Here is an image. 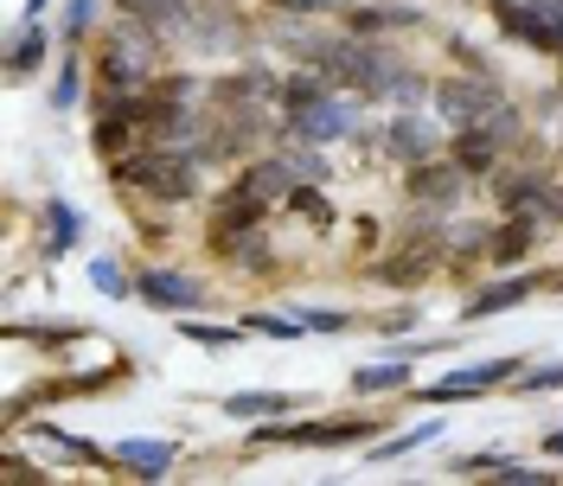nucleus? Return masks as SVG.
<instances>
[{"label": "nucleus", "instance_id": "obj_25", "mask_svg": "<svg viewBox=\"0 0 563 486\" xmlns=\"http://www.w3.org/2000/svg\"><path fill=\"white\" fill-rule=\"evenodd\" d=\"M45 52H52L45 20H33V26H13V38H7V77H33V70L45 65Z\"/></svg>", "mask_w": 563, "mask_h": 486}, {"label": "nucleus", "instance_id": "obj_23", "mask_svg": "<svg viewBox=\"0 0 563 486\" xmlns=\"http://www.w3.org/2000/svg\"><path fill=\"white\" fill-rule=\"evenodd\" d=\"M531 295H538V276H506V281H493V288H481V295L461 308V320H493V313L519 308V301H531Z\"/></svg>", "mask_w": 563, "mask_h": 486}, {"label": "nucleus", "instance_id": "obj_1", "mask_svg": "<svg viewBox=\"0 0 563 486\" xmlns=\"http://www.w3.org/2000/svg\"><path fill=\"white\" fill-rule=\"evenodd\" d=\"M97 77H103L109 97H135V90H154L167 77V38H154L135 20H115L103 38H97Z\"/></svg>", "mask_w": 563, "mask_h": 486}, {"label": "nucleus", "instance_id": "obj_19", "mask_svg": "<svg viewBox=\"0 0 563 486\" xmlns=\"http://www.w3.org/2000/svg\"><path fill=\"white\" fill-rule=\"evenodd\" d=\"M295 186H301V179H295V167H288L282 154H263V161H250L244 174H238V192L263 199V206H269V199H288Z\"/></svg>", "mask_w": 563, "mask_h": 486}, {"label": "nucleus", "instance_id": "obj_14", "mask_svg": "<svg viewBox=\"0 0 563 486\" xmlns=\"http://www.w3.org/2000/svg\"><path fill=\"white\" fill-rule=\"evenodd\" d=\"M493 26H499L506 38H519V45H531V52H544V58H558L563 52V38L531 13L526 0H493Z\"/></svg>", "mask_w": 563, "mask_h": 486}, {"label": "nucleus", "instance_id": "obj_5", "mask_svg": "<svg viewBox=\"0 0 563 486\" xmlns=\"http://www.w3.org/2000/svg\"><path fill=\"white\" fill-rule=\"evenodd\" d=\"M358 115H365V97L358 90H327V97H314V103L288 109L282 115V129L295 141H314V147H333V141H352L358 135Z\"/></svg>", "mask_w": 563, "mask_h": 486}, {"label": "nucleus", "instance_id": "obj_16", "mask_svg": "<svg viewBox=\"0 0 563 486\" xmlns=\"http://www.w3.org/2000/svg\"><path fill=\"white\" fill-rule=\"evenodd\" d=\"M417 26H422V7H410V0H372V7H352L346 13V33H358V38L417 33Z\"/></svg>", "mask_w": 563, "mask_h": 486}, {"label": "nucleus", "instance_id": "obj_26", "mask_svg": "<svg viewBox=\"0 0 563 486\" xmlns=\"http://www.w3.org/2000/svg\"><path fill=\"white\" fill-rule=\"evenodd\" d=\"M442 429H449V422H442V417H422L417 429H397V435H378V442H372V454H378V461H404V454L429 449V442H435Z\"/></svg>", "mask_w": 563, "mask_h": 486}, {"label": "nucleus", "instance_id": "obj_40", "mask_svg": "<svg viewBox=\"0 0 563 486\" xmlns=\"http://www.w3.org/2000/svg\"><path fill=\"white\" fill-rule=\"evenodd\" d=\"M422 308H390L385 320H378V333H390V340H404V333H417Z\"/></svg>", "mask_w": 563, "mask_h": 486}, {"label": "nucleus", "instance_id": "obj_3", "mask_svg": "<svg viewBox=\"0 0 563 486\" xmlns=\"http://www.w3.org/2000/svg\"><path fill=\"white\" fill-rule=\"evenodd\" d=\"M250 442H276V449H358L378 442V417H320V422H263L250 429Z\"/></svg>", "mask_w": 563, "mask_h": 486}, {"label": "nucleus", "instance_id": "obj_24", "mask_svg": "<svg viewBox=\"0 0 563 486\" xmlns=\"http://www.w3.org/2000/svg\"><path fill=\"white\" fill-rule=\"evenodd\" d=\"M218 410L231 422H269V417H295V397L288 390H231Z\"/></svg>", "mask_w": 563, "mask_h": 486}, {"label": "nucleus", "instance_id": "obj_9", "mask_svg": "<svg viewBox=\"0 0 563 486\" xmlns=\"http://www.w3.org/2000/svg\"><path fill=\"white\" fill-rule=\"evenodd\" d=\"M435 147H442V122H429L417 109H390L385 115V154L397 167H422V161H435Z\"/></svg>", "mask_w": 563, "mask_h": 486}, {"label": "nucleus", "instance_id": "obj_11", "mask_svg": "<svg viewBox=\"0 0 563 486\" xmlns=\"http://www.w3.org/2000/svg\"><path fill=\"white\" fill-rule=\"evenodd\" d=\"M186 45L199 52V58H231V52H244L250 33L224 13V7H206L199 0V13H192V33H186Z\"/></svg>", "mask_w": 563, "mask_h": 486}, {"label": "nucleus", "instance_id": "obj_18", "mask_svg": "<svg viewBox=\"0 0 563 486\" xmlns=\"http://www.w3.org/2000/svg\"><path fill=\"white\" fill-rule=\"evenodd\" d=\"M429 97H435V84H429L422 70L397 65V58H390L385 77L372 84V103H385V109H417V103H429Z\"/></svg>", "mask_w": 563, "mask_h": 486}, {"label": "nucleus", "instance_id": "obj_38", "mask_svg": "<svg viewBox=\"0 0 563 486\" xmlns=\"http://www.w3.org/2000/svg\"><path fill=\"white\" fill-rule=\"evenodd\" d=\"M97 7H103V0H70V13H65V38H70V45H77V38H90Z\"/></svg>", "mask_w": 563, "mask_h": 486}, {"label": "nucleus", "instance_id": "obj_34", "mask_svg": "<svg viewBox=\"0 0 563 486\" xmlns=\"http://www.w3.org/2000/svg\"><path fill=\"white\" fill-rule=\"evenodd\" d=\"M244 327L250 333H263V340H301V333H308L295 313H244Z\"/></svg>", "mask_w": 563, "mask_h": 486}, {"label": "nucleus", "instance_id": "obj_42", "mask_svg": "<svg viewBox=\"0 0 563 486\" xmlns=\"http://www.w3.org/2000/svg\"><path fill=\"white\" fill-rule=\"evenodd\" d=\"M544 454H551V461H563V429H551V435H544Z\"/></svg>", "mask_w": 563, "mask_h": 486}, {"label": "nucleus", "instance_id": "obj_17", "mask_svg": "<svg viewBox=\"0 0 563 486\" xmlns=\"http://www.w3.org/2000/svg\"><path fill=\"white\" fill-rule=\"evenodd\" d=\"M211 250L231 263V269H244V276H276V243H269V231L256 224V231H238V238H211Z\"/></svg>", "mask_w": 563, "mask_h": 486}, {"label": "nucleus", "instance_id": "obj_21", "mask_svg": "<svg viewBox=\"0 0 563 486\" xmlns=\"http://www.w3.org/2000/svg\"><path fill=\"white\" fill-rule=\"evenodd\" d=\"M77 238H84V211L70 206V199H45V224H38V250H45V263H58Z\"/></svg>", "mask_w": 563, "mask_h": 486}, {"label": "nucleus", "instance_id": "obj_39", "mask_svg": "<svg viewBox=\"0 0 563 486\" xmlns=\"http://www.w3.org/2000/svg\"><path fill=\"white\" fill-rule=\"evenodd\" d=\"M519 390L538 397V390H563V358L558 365H538V372H519Z\"/></svg>", "mask_w": 563, "mask_h": 486}, {"label": "nucleus", "instance_id": "obj_13", "mask_svg": "<svg viewBox=\"0 0 563 486\" xmlns=\"http://www.w3.org/2000/svg\"><path fill=\"white\" fill-rule=\"evenodd\" d=\"M211 103H282V77L269 65H238L211 84Z\"/></svg>", "mask_w": 563, "mask_h": 486}, {"label": "nucleus", "instance_id": "obj_37", "mask_svg": "<svg viewBox=\"0 0 563 486\" xmlns=\"http://www.w3.org/2000/svg\"><path fill=\"white\" fill-rule=\"evenodd\" d=\"M295 320H301L308 333H346V327H352L346 308H295Z\"/></svg>", "mask_w": 563, "mask_h": 486}, {"label": "nucleus", "instance_id": "obj_28", "mask_svg": "<svg viewBox=\"0 0 563 486\" xmlns=\"http://www.w3.org/2000/svg\"><path fill=\"white\" fill-rule=\"evenodd\" d=\"M282 161L295 167V179H314V186H327V179H333V161H327V147H314V141H295V135H288Z\"/></svg>", "mask_w": 563, "mask_h": 486}, {"label": "nucleus", "instance_id": "obj_45", "mask_svg": "<svg viewBox=\"0 0 563 486\" xmlns=\"http://www.w3.org/2000/svg\"><path fill=\"white\" fill-rule=\"evenodd\" d=\"M558 135H563V122H558Z\"/></svg>", "mask_w": 563, "mask_h": 486}, {"label": "nucleus", "instance_id": "obj_32", "mask_svg": "<svg viewBox=\"0 0 563 486\" xmlns=\"http://www.w3.org/2000/svg\"><path fill=\"white\" fill-rule=\"evenodd\" d=\"M77 97H84V58L70 52L58 65V77H52V109H77Z\"/></svg>", "mask_w": 563, "mask_h": 486}, {"label": "nucleus", "instance_id": "obj_20", "mask_svg": "<svg viewBox=\"0 0 563 486\" xmlns=\"http://www.w3.org/2000/svg\"><path fill=\"white\" fill-rule=\"evenodd\" d=\"M455 167L467 179H493L506 167V141H493L487 129H461L455 135Z\"/></svg>", "mask_w": 563, "mask_h": 486}, {"label": "nucleus", "instance_id": "obj_12", "mask_svg": "<svg viewBox=\"0 0 563 486\" xmlns=\"http://www.w3.org/2000/svg\"><path fill=\"white\" fill-rule=\"evenodd\" d=\"M544 238V218H531V211H506V224L487 238V263L493 269H519L531 250Z\"/></svg>", "mask_w": 563, "mask_h": 486}, {"label": "nucleus", "instance_id": "obj_30", "mask_svg": "<svg viewBox=\"0 0 563 486\" xmlns=\"http://www.w3.org/2000/svg\"><path fill=\"white\" fill-rule=\"evenodd\" d=\"M250 327L238 320V327H206V320H179V340H192V346H211V352H224V346H238Z\"/></svg>", "mask_w": 563, "mask_h": 486}, {"label": "nucleus", "instance_id": "obj_6", "mask_svg": "<svg viewBox=\"0 0 563 486\" xmlns=\"http://www.w3.org/2000/svg\"><path fill=\"white\" fill-rule=\"evenodd\" d=\"M135 295L147 301V308L161 313H199L211 301L206 276H192V269H174V263H147L135 276Z\"/></svg>", "mask_w": 563, "mask_h": 486}, {"label": "nucleus", "instance_id": "obj_44", "mask_svg": "<svg viewBox=\"0 0 563 486\" xmlns=\"http://www.w3.org/2000/svg\"><path fill=\"white\" fill-rule=\"evenodd\" d=\"M218 7H231V0H218Z\"/></svg>", "mask_w": 563, "mask_h": 486}, {"label": "nucleus", "instance_id": "obj_2", "mask_svg": "<svg viewBox=\"0 0 563 486\" xmlns=\"http://www.w3.org/2000/svg\"><path fill=\"white\" fill-rule=\"evenodd\" d=\"M109 174H115V186L147 192L161 206H192L199 199V179H206V161L199 154H174V147H141L129 161H115Z\"/></svg>", "mask_w": 563, "mask_h": 486}, {"label": "nucleus", "instance_id": "obj_10", "mask_svg": "<svg viewBox=\"0 0 563 486\" xmlns=\"http://www.w3.org/2000/svg\"><path fill=\"white\" fill-rule=\"evenodd\" d=\"M115 13L135 20V26H147L154 38H167V45H186L199 7H192V0H115Z\"/></svg>", "mask_w": 563, "mask_h": 486}, {"label": "nucleus", "instance_id": "obj_8", "mask_svg": "<svg viewBox=\"0 0 563 486\" xmlns=\"http://www.w3.org/2000/svg\"><path fill=\"white\" fill-rule=\"evenodd\" d=\"M461 192H467V174L455 167V154L442 161H422V167H404V199L422 211H455L461 206Z\"/></svg>", "mask_w": 563, "mask_h": 486}, {"label": "nucleus", "instance_id": "obj_36", "mask_svg": "<svg viewBox=\"0 0 563 486\" xmlns=\"http://www.w3.org/2000/svg\"><path fill=\"white\" fill-rule=\"evenodd\" d=\"M449 52H455V58H461V70H467V77H499V65H493V58H487V52H481V45H474V38H449Z\"/></svg>", "mask_w": 563, "mask_h": 486}, {"label": "nucleus", "instance_id": "obj_33", "mask_svg": "<svg viewBox=\"0 0 563 486\" xmlns=\"http://www.w3.org/2000/svg\"><path fill=\"white\" fill-rule=\"evenodd\" d=\"M358 0H269V13H288V20H327V13H352Z\"/></svg>", "mask_w": 563, "mask_h": 486}, {"label": "nucleus", "instance_id": "obj_15", "mask_svg": "<svg viewBox=\"0 0 563 486\" xmlns=\"http://www.w3.org/2000/svg\"><path fill=\"white\" fill-rule=\"evenodd\" d=\"M109 461L115 467H129V474H141V481H167L179 461V442H154V435H129V442H115L109 449Z\"/></svg>", "mask_w": 563, "mask_h": 486}, {"label": "nucleus", "instance_id": "obj_7", "mask_svg": "<svg viewBox=\"0 0 563 486\" xmlns=\"http://www.w3.org/2000/svg\"><path fill=\"white\" fill-rule=\"evenodd\" d=\"M519 372H526V358H481V365H461L449 378L422 384L417 397L422 404H467V397H481L493 384H519Z\"/></svg>", "mask_w": 563, "mask_h": 486}, {"label": "nucleus", "instance_id": "obj_43", "mask_svg": "<svg viewBox=\"0 0 563 486\" xmlns=\"http://www.w3.org/2000/svg\"><path fill=\"white\" fill-rule=\"evenodd\" d=\"M558 295H563V276H558Z\"/></svg>", "mask_w": 563, "mask_h": 486}, {"label": "nucleus", "instance_id": "obj_35", "mask_svg": "<svg viewBox=\"0 0 563 486\" xmlns=\"http://www.w3.org/2000/svg\"><path fill=\"white\" fill-rule=\"evenodd\" d=\"M487 481H499V486H551L558 474H544V467H526V461H506V454H499V474H487Z\"/></svg>", "mask_w": 563, "mask_h": 486}, {"label": "nucleus", "instance_id": "obj_22", "mask_svg": "<svg viewBox=\"0 0 563 486\" xmlns=\"http://www.w3.org/2000/svg\"><path fill=\"white\" fill-rule=\"evenodd\" d=\"M346 390L352 397H390V390H417V378H410V358H385V365H358L346 378Z\"/></svg>", "mask_w": 563, "mask_h": 486}, {"label": "nucleus", "instance_id": "obj_41", "mask_svg": "<svg viewBox=\"0 0 563 486\" xmlns=\"http://www.w3.org/2000/svg\"><path fill=\"white\" fill-rule=\"evenodd\" d=\"M52 13V0H26V13H20V26H33V20H45Z\"/></svg>", "mask_w": 563, "mask_h": 486}, {"label": "nucleus", "instance_id": "obj_4", "mask_svg": "<svg viewBox=\"0 0 563 486\" xmlns=\"http://www.w3.org/2000/svg\"><path fill=\"white\" fill-rule=\"evenodd\" d=\"M506 103V90H499V77H435V97H429V109H435V122L449 129V135H461V129H481L493 109Z\"/></svg>", "mask_w": 563, "mask_h": 486}, {"label": "nucleus", "instance_id": "obj_29", "mask_svg": "<svg viewBox=\"0 0 563 486\" xmlns=\"http://www.w3.org/2000/svg\"><path fill=\"white\" fill-rule=\"evenodd\" d=\"M7 340H33V346H65V340H84V320H58V327H33V320H7Z\"/></svg>", "mask_w": 563, "mask_h": 486}, {"label": "nucleus", "instance_id": "obj_31", "mask_svg": "<svg viewBox=\"0 0 563 486\" xmlns=\"http://www.w3.org/2000/svg\"><path fill=\"white\" fill-rule=\"evenodd\" d=\"M90 288L109 295V301H129V295H135V281L122 276V263H115V256H97V263H90Z\"/></svg>", "mask_w": 563, "mask_h": 486}, {"label": "nucleus", "instance_id": "obj_27", "mask_svg": "<svg viewBox=\"0 0 563 486\" xmlns=\"http://www.w3.org/2000/svg\"><path fill=\"white\" fill-rule=\"evenodd\" d=\"M288 211H295V218H301L308 231H333V224H340V211H333V199L320 192L314 179H301V186L288 192Z\"/></svg>", "mask_w": 563, "mask_h": 486}]
</instances>
